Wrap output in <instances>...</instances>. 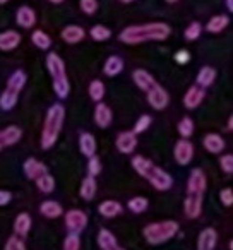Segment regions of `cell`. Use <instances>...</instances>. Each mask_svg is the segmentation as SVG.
I'll use <instances>...</instances> for the list:
<instances>
[{"mask_svg":"<svg viewBox=\"0 0 233 250\" xmlns=\"http://www.w3.org/2000/svg\"><path fill=\"white\" fill-rule=\"evenodd\" d=\"M171 35V28L167 22H144V24L127 26L120 31L119 40L126 45H141L149 42H165Z\"/></svg>","mask_w":233,"mask_h":250,"instance_id":"6da1fadb","label":"cell"},{"mask_svg":"<svg viewBox=\"0 0 233 250\" xmlns=\"http://www.w3.org/2000/svg\"><path fill=\"white\" fill-rule=\"evenodd\" d=\"M132 168L144 178L153 185L156 190L160 192H167L171 188L173 185V178L168 171H165L163 168H160L158 165H154L151 160L144 158L143 154H136L132 158Z\"/></svg>","mask_w":233,"mask_h":250,"instance_id":"7a4b0ae2","label":"cell"},{"mask_svg":"<svg viewBox=\"0 0 233 250\" xmlns=\"http://www.w3.org/2000/svg\"><path fill=\"white\" fill-rule=\"evenodd\" d=\"M64 120H65V108L60 103H55L46 111L45 122L42 129V147L50 149L57 144L59 136L64 129Z\"/></svg>","mask_w":233,"mask_h":250,"instance_id":"3957f363","label":"cell"},{"mask_svg":"<svg viewBox=\"0 0 233 250\" xmlns=\"http://www.w3.org/2000/svg\"><path fill=\"white\" fill-rule=\"evenodd\" d=\"M46 70H48L50 77H52V86L55 94L60 100H65L70 93V83L69 77H67L65 62H64L59 53L50 52L46 55Z\"/></svg>","mask_w":233,"mask_h":250,"instance_id":"277c9868","label":"cell"},{"mask_svg":"<svg viewBox=\"0 0 233 250\" xmlns=\"http://www.w3.org/2000/svg\"><path fill=\"white\" fill-rule=\"evenodd\" d=\"M177 233H178V223L171 221V219L149 223V225H146L143 228V236L151 245H161V243L173 238Z\"/></svg>","mask_w":233,"mask_h":250,"instance_id":"5b68a950","label":"cell"},{"mask_svg":"<svg viewBox=\"0 0 233 250\" xmlns=\"http://www.w3.org/2000/svg\"><path fill=\"white\" fill-rule=\"evenodd\" d=\"M146 94H148V103H149V106L154 108V110L161 111L170 104V94H168V91L165 89L161 84L156 83Z\"/></svg>","mask_w":233,"mask_h":250,"instance_id":"8992f818","label":"cell"},{"mask_svg":"<svg viewBox=\"0 0 233 250\" xmlns=\"http://www.w3.org/2000/svg\"><path fill=\"white\" fill-rule=\"evenodd\" d=\"M202 201H204V194L187 190V195H185V201H184V212L189 219H195L201 216Z\"/></svg>","mask_w":233,"mask_h":250,"instance_id":"52a82bcc","label":"cell"},{"mask_svg":"<svg viewBox=\"0 0 233 250\" xmlns=\"http://www.w3.org/2000/svg\"><path fill=\"white\" fill-rule=\"evenodd\" d=\"M87 225V214L83 209H70L65 212V226L70 233L77 235L81 233Z\"/></svg>","mask_w":233,"mask_h":250,"instance_id":"ba28073f","label":"cell"},{"mask_svg":"<svg viewBox=\"0 0 233 250\" xmlns=\"http://www.w3.org/2000/svg\"><path fill=\"white\" fill-rule=\"evenodd\" d=\"M173 158L182 167L189 165L192 161V158H194V144L189 139L177 141V144H175V147H173Z\"/></svg>","mask_w":233,"mask_h":250,"instance_id":"9c48e42d","label":"cell"},{"mask_svg":"<svg viewBox=\"0 0 233 250\" xmlns=\"http://www.w3.org/2000/svg\"><path fill=\"white\" fill-rule=\"evenodd\" d=\"M115 147L122 154H132L137 147V136L132 130L119 132L117 134V139H115Z\"/></svg>","mask_w":233,"mask_h":250,"instance_id":"30bf717a","label":"cell"},{"mask_svg":"<svg viewBox=\"0 0 233 250\" xmlns=\"http://www.w3.org/2000/svg\"><path fill=\"white\" fill-rule=\"evenodd\" d=\"M22 137V130L18 125H7L5 129H0V151L18 144Z\"/></svg>","mask_w":233,"mask_h":250,"instance_id":"8fae6325","label":"cell"},{"mask_svg":"<svg viewBox=\"0 0 233 250\" xmlns=\"http://www.w3.org/2000/svg\"><path fill=\"white\" fill-rule=\"evenodd\" d=\"M113 122V111L108 106L106 103L100 101L94 108V124L100 127V129H108Z\"/></svg>","mask_w":233,"mask_h":250,"instance_id":"7c38bea8","label":"cell"},{"mask_svg":"<svg viewBox=\"0 0 233 250\" xmlns=\"http://www.w3.org/2000/svg\"><path fill=\"white\" fill-rule=\"evenodd\" d=\"M206 188H208V178H206V173L201 170V168H194V170L191 171V175H189L187 190L204 194Z\"/></svg>","mask_w":233,"mask_h":250,"instance_id":"4fadbf2b","label":"cell"},{"mask_svg":"<svg viewBox=\"0 0 233 250\" xmlns=\"http://www.w3.org/2000/svg\"><path fill=\"white\" fill-rule=\"evenodd\" d=\"M60 38L67 43V45H77L86 38V29L83 26L69 24L60 31Z\"/></svg>","mask_w":233,"mask_h":250,"instance_id":"5bb4252c","label":"cell"},{"mask_svg":"<svg viewBox=\"0 0 233 250\" xmlns=\"http://www.w3.org/2000/svg\"><path fill=\"white\" fill-rule=\"evenodd\" d=\"M22 171H24V175L29 180H36L42 175L48 173V168H46V165L43 161L36 160V158H28L24 161V165H22Z\"/></svg>","mask_w":233,"mask_h":250,"instance_id":"9a60e30c","label":"cell"},{"mask_svg":"<svg viewBox=\"0 0 233 250\" xmlns=\"http://www.w3.org/2000/svg\"><path fill=\"white\" fill-rule=\"evenodd\" d=\"M16 22H18L21 28L31 29L36 24V12L29 5H21V7L16 11Z\"/></svg>","mask_w":233,"mask_h":250,"instance_id":"2e32d148","label":"cell"},{"mask_svg":"<svg viewBox=\"0 0 233 250\" xmlns=\"http://www.w3.org/2000/svg\"><path fill=\"white\" fill-rule=\"evenodd\" d=\"M22 36L14 29H7V31L0 33V50L2 52H12L21 45Z\"/></svg>","mask_w":233,"mask_h":250,"instance_id":"e0dca14e","label":"cell"},{"mask_svg":"<svg viewBox=\"0 0 233 250\" xmlns=\"http://www.w3.org/2000/svg\"><path fill=\"white\" fill-rule=\"evenodd\" d=\"M202 146H204V149L208 151V153L211 154H221L223 151H225V139H223V136H219V134L216 132H211V134H206L204 139H202Z\"/></svg>","mask_w":233,"mask_h":250,"instance_id":"ac0fdd59","label":"cell"},{"mask_svg":"<svg viewBox=\"0 0 233 250\" xmlns=\"http://www.w3.org/2000/svg\"><path fill=\"white\" fill-rule=\"evenodd\" d=\"M204 89H201L199 86H191L187 89V93L184 94V106L187 108V110H195V108L199 106V104L204 101Z\"/></svg>","mask_w":233,"mask_h":250,"instance_id":"d6986e66","label":"cell"},{"mask_svg":"<svg viewBox=\"0 0 233 250\" xmlns=\"http://www.w3.org/2000/svg\"><path fill=\"white\" fill-rule=\"evenodd\" d=\"M132 81L141 91H144V93H148V91H149L151 87L156 84V79L153 77V74L148 72V70H144V69H136V70H134V72H132Z\"/></svg>","mask_w":233,"mask_h":250,"instance_id":"ffe728a7","label":"cell"},{"mask_svg":"<svg viewBox=\"0 0 233 250\" xmlns=\"http://www.w3.org/2000/svg\"><path fill=\"white\" fill-rule=\"evenodd\" d=\"M218 242V233L214 228H204L199 233L197 238V250H214Z\"/></svg>","mask_w":233,"mask_h":250,"instance_id":"44dd1931","label":"cell"},{"mask_svg":"<svg viewBox=\"0 0 233 250\" xmlns=\"http://www.w3.org/2000/svg\"><path fill=\"white\" fill-rule=\"evenodd\" d=\"M98 245L101 250H126L122 245L119 243V240L115 238V235L110 229H100L98 233Z\"/></svg>","mask_w":233,"mask_h":250,"instance_id":"7402d4cb","label":"cell"},{"mask_svg":"<svg viewBox=\"0 0 233 250\" xmlns=\"http://www.w3.org/2000/svg\"><path fill=\"white\" fill-rule=\"evenodd\" d=\"M79 149L81 153L84 154L86 158H91L96 154V149H98V144H96V139L91 132H83L79 136Z\"/></svg>","mask_w":233,"mask_h":250,"instance_id":"603a6c76","label":"cell"},{"mask_svg":"<svg viewBox=\"0 0 233 250\" xmlns=\"http://www.w3.org/2000/svg\"><path fill=\"white\" fill-rule=\"evenodd\" d=\"M124 208L119 201H113V199H108V201H103L100 206H98V212H100L103 218H115V216L122 214Z\"/></svg>","mask_w":233,"mask_h":250,"instance_id":"cb8c5ba5","label":"cell"},{"mask_svg":"<svg viewBox=\"0 0 233 250\" xmlns=\"http://www.w3.org/2000/svg\"><path fill=\"white\" fill-rule=\"evenodd\" d=\"M228 24H230L228 16L226 14H216L208 21V24H206V31L212 33V35H218V33L225 31V29L228 28Z\"/></svg>","mask_w":233,"mask_h":250,"instance_id":"d4e9b609","label":"cell"},{"mask_svg":"<svg viewBox=\"0 0 233 250\" xmlns=\"http://www.w3.org/2000/svg\"><path fill=\"white\" fill-rule=\"evenodd\" d=\"M31 216L28 214V212H21V214H18V218H16L14 221V231H16V236H19V238H26L29 233V229H31Z\"/></svg>","mask_w":233,"mask_h":250,"instance_id":"484cf974","label":"cell"},{"mask_svg":"<svg viewBox=\"0 0 233 250\" xmlns=\"http://www.w3.org/2000/svg\"><path fill=\"white\" fill-rule=\"evenodd\" d=\"M195 81H197V84H195V86H199L201 89H206V87L212 86V83L216 81V70L212 69V67H209V65L201 67V70L197 72Z\"/></svg>","mask_w":233,"mask_h":250,"instance_id":"4316f807","label":"cell"},{"mask_svg":"<svg viewBox=\"0 0 233 250\" xmlns=\"http://www.w3.org/2000/svg\"><path fill=\"white\" fill-rule=\"evenodd\" d=\"M26 81H28V76H26L24 70H14V72L11 74V77L7 79V86L5 87L19 94L22 89H24Z\"/></svg>","mask_w":233,"mask_h":250,"instance_id":"83f0119b","label":"cell"},{"mask_svg":"<svg viewBox=\"0 0 233 250\" xmlns=\"http://www.w3.org/2000/svg\"><path fill=\"white\" fill-rule=\"evenodd\" d=\"M124 70V60L120 59L119 55H111L106 59V62H105L103 65V72L105 76L108 77H115V76H119L120 72Z\"/></svg>","mask_w":233,"mask_h":250,"instance_id":"f1b7e54d","label":"cell"},{"mask_svg":"<svg viewBox=\"0 0 233 250\" xmlns=\"http://www.w3.org/2000/svg\"><path fill=\"white\" fill-rule=\"evenodd\" d=\"M96 190H98L96 178L87 175V177L83 180V184H81V188H79L81 197H83L84 201H93V199L96 197Z\"/></svg>","mask_w":233,"mask_h":250,"instance_id":"f546056e","label":"cell"},{"mask_svg":"<svg viewBox=\"0 0 233 250\" xmlns=\"http://www.w3.org/2000/svg\"><path fill=\"white\" fill-rule=\"evenodd\" d=\"M40 212H42L45 218L55 219L64 214V209L57 201H45V202H42V206H40Z\"/></svg>","mask_w":233,"mask_h":250,"instance_id":"4dcf8cb0","label":"cell"},{"mask_svg":"<svg viewBox=\"0 0 233 250\" xmlns=\"http://www.w3.org/2000/svg\"><path fill=\"white\" fill-rule=\"evenodd\" d=\"M18 100H19V94L5 87V89L2 91V94H0V108L4 111H11L12 108L16 106Z\"/></svg>","mask_w":233,"mask_h":250,"instance_id":"1f68e13d","label":"cell"},{"mask_svg":"<svg viewBox=\"0 0 233 250\" xmlns=\"http://www.w3.org/2000/svg\"><path fill=\"white\" fill-rule=\"evenodd\" d=\"M31 42H33V45L40 50H48L50 46H52V38H50L48 33H45L43 29H36V31H33Z\"/></svg>","mask_w":233,"mask_h":250,"instance_id":"d6a6232c","label":"cell"},{"mask_svg":"<svg viewBox=\"0 0 233 250\" xmlns=\"http://www.w3.org/2000/svg\"><path fill=\"white\" fill-rule=\"evenodd\" d=\"M87 93H89V98L96 103L103 101L105 98V84L101 83L100 79H93L87 86Z\"/></svg>","mask_w":233,"mask_h":250,"instance_id":"836d02e7","label":"cell"},{"mask_svg":"<svg viewBox=\"0 0 233 250\" xmlns=\"http://www.w3.org/2000/svg\"><path fill=\"white\" fill-rule=\"evenodd\" d=\"M35 182H36V187H38V190L43 192V194H52V192L55 190V178H53L50 173L42 175V177L36 178Z\"/></svg>","mask_w":233,"mask_h":250,"instance_id":"e575fe53","label":"cell"},{"mask_svg":"<svg viewBox=\"0 0 233 250\" xmlns=\"http://www.w3.org/2000/svg\"><path fill=\"white\" fill-rule=\"evenodd\" d=\"M89 36L94 42H106V40L111 38V29L103 24H94L89 29Z\"/></svg>","mask_w":233,"mask_h":250,"instance_id":"d590c367","label":"cell"},{"mask_svg":"<svg viewBox=\"0 0 233 250\" xmlns=\"http://www.w3.org/2000/svg\"><path fill=\"white\" fill-rule=\"evenodd\" d=\"M177 129H178V134L182 136V139H189V137H192V134H194L195 124L191 117H184L180 122H178Z\"/></svg>","mask_w":233,"mask_h":250,"instance_id":"8d00e7d4","label":"cell"},{"mask_svg":"<svg viewBox=\"0 0 233 250\" xmlns=\"http://www.w3.org/2000/svg\"><path fill=\"white\" fill-rule=\"evenodd\" d=\"M148 206H149V202H148V199L143 197V195H136V197H132L127 202V208H129V211L134 212V214L144 212L148 209Z\"/></svg>","mask_w":233,"mask_h":250,"instance_id":"74e56055","label":"cell"},{"mask_svg":"<svg viewBox=\"0 0 233 250\" xmlns=\"http://www.w3.org/2000/svg\"><path fill=\"white\" fill-rule=\"evenodd\" d=\"M201 33H202V24L199 21H192L191 24L185 28L184 36L187 42H195V40L201 36Z\"/></svg>","mask_w":233,"mask_h":250,"instance_id":"f35d334b","label":"cell"},{"mask_svg":"<svg viewBox=\"0 0 233 250\" xmlns=\"http://www.w3.org/2000/svg\"><path fill=\"white\" fill-rule=\"evenodd\" d=\"M151 122H153V118H151V115H148V113L141 115V117L137 118L136 125H134V130H132V132L136 134V136H137V134L146 132V130L151 127Z\"/></svg>","mask_w":233,"mask_h":250,"instance_id":"ab89813d","label":"cell"},{"mask_svg":"<svg viewBox=\"0 0 233 250\" xmlns=\"http://www.w3.org/2000/svg\"><path fill=\"white\" fill-rule=\"evenodd\" d=\"M101 170H103V167H101V160L96 156V154L91 156V158H87V175H89V177L96 178V175H100Z\"/></svg>","mask_w":233,"mask_h":250,"instance_id":"60d3db41","label":"cell"},{"mask_svg":"<svg viewBox=\"0 0 233 250\" xmlns=\"http://www.w3.org/2000/svg\"><path fill=\"white\" fill-rule=\"evenodd\" d=\"M79 7L86 16H94L100 7V2L98 0H79Z\"/></svg>","mask_w":233,"mask_h":250,"instance_id":"b9f144b4","label":"cell"},{"mask_svg":"<svg viewBox=\"0 0 233 250\" xmlns=\"http://www.w3.org/2000/svg\"><path fill=\"white\" fill-rule=\"evenodd\" d=\"M219 168H221V171L226 175L233 173V154L232 153L221 154V158H219Z\"/></svg>","mask_w":233,"mask_h":250,"instance_id":"7bdbcfd3","label":"cell"},{"mask_svg":"<svg viewBox=\"0 0 233 250\" xmlns=\"http://www.w3.org/2000/svg\"><path fill=\"white\" fill-rule=\"evenodd\" d=\"M81 249V240L77 235L70 233L65 240H64V250H79Z\"/></svg>","mask_w":233,"mask_h":250,"instance_id":"ee69618b","label":"cell"},{"mask_svg":"<svg viewBox=\"0 0 233 250\" xmlns=\"http://www.w3.org/2000/svg\"><path fill=\"white\" fill-rule=\"evenodd\" d=\"M4 250H26V245H24V242H22V238H19V236L14 235L7 240Z\"/></svg>","mask_w":233,"mask_h":250,"instance_id":"f6af8a7d","label":"cell"},{"mask_svg":"<svg viewBox=\"0 0 233 250\" xmlns=\"http://www.w3.org/2000/svg\"><path fill=\"white\" fill-rule=\"evenodd\" d=\"M219 201H221V204L226 206V208H232L233 206V188H230V187L223 188V190L219 192Z\"/></svg>","mask_w":233,"mask_h":250,"instance_id":"bcb514c9","label":"cell"},{"mask_svg":"<svg viewBox=\"0 0 233 250\" xmlns=\"http://www.w3.org/2000/svg\"><path fill=\"white\" fill-rule=\"evenodd\" d=\"M189 60H191V53H189V50H178L177 53H175V62L177 63H187Z\"/></svg>","mask_w":233,"mask_h":250,"instance_id":"7dc6e473","label":"cell"},{"mask_svg":"<svg viewBox=\"0 0 233 250\" xmlns=\"http://www.w3.org/2000/svg\"><path fill=\"white\" fill-rule=\"evenodd\" d=\"M12 199V194L9 190H0V208L2 206H7Z\"/></svg>","mask_w":233,"mask_h":250,"instance_id":"c3c4849f","label":"cell"},{"mask_svg":"<svg viewBox=\"0 0 233 250\" xmlns=\"http://www.w3.org/2000/svg\"><path fill=\"white\" fill-rule=\"evenodd\" d=\"M225 2H226V11L233 12V0H225Z\"/></svg>","mask_w":233,"mask_h":250,"instance_id":"681fc988","label":"cell"},{"mask_svg":"<svg viewBox=\"0 0 233 250\" xmlns=\"http://www.w3.org/2000/svg\"><path fill=\"white\" fill-rule=\"evenodd\" d=\"M228 130H230V132L233 130V115H230V117H228Z\"/></svg>","mask_w":233,"mask_h":250,"instance_id":"f907efd6","label":"cell"},{"mask_svg":"<svg viewBox=\"0 0 233 250\" xmlns=\"http://www.w3.org/2000/svg\"><path fill=\"white\" fill-rule=\"evenodd\" d=\"M50 4H62V2H65V0H48Z\"/></svg>","mask_w":233,"mask_h":250,"instance_id":"816d5d0a","label":"cell"},{"mask_svg":"<svg viewBox=\"0 0 233 250\" xmlns=\"http://www.w3.org/2000/svg\"><path fill=\"white\" fill-rule=\"evenodd\" d=\"M120 4H132V2H136V0H119Z\"/></svg>","mask_w":233,"mask_h":250,"instance_id":"f5cc1de1","label":"cell"},{"mask_svg":"<svg viewBox=\"0 0 233 250\" xmlns=\"http://www.w3.org/2000/svg\"><path fill=\"white\" fill-rule=\"evenodd\" d=\"M165 2H167V4H177L178 0H165Z\"/></svg>","mask_w":233,"mask_h":250,"instance_id":"db71d44e","label":"cell"},{"mask_svg":"<svg viewBox=\"0 0 233 250\" xmlns=\"http://www.w3.org/2000/svg\"><path fill=\"white\" fill-rule=\"evenodd\" d=\"M7 2H9V0H0V5H2V4H7Z\"/></svg>","mask_w":233,"mask_h":250,"instance_id":"11a10c76","label":"cell"}]
</instances>
